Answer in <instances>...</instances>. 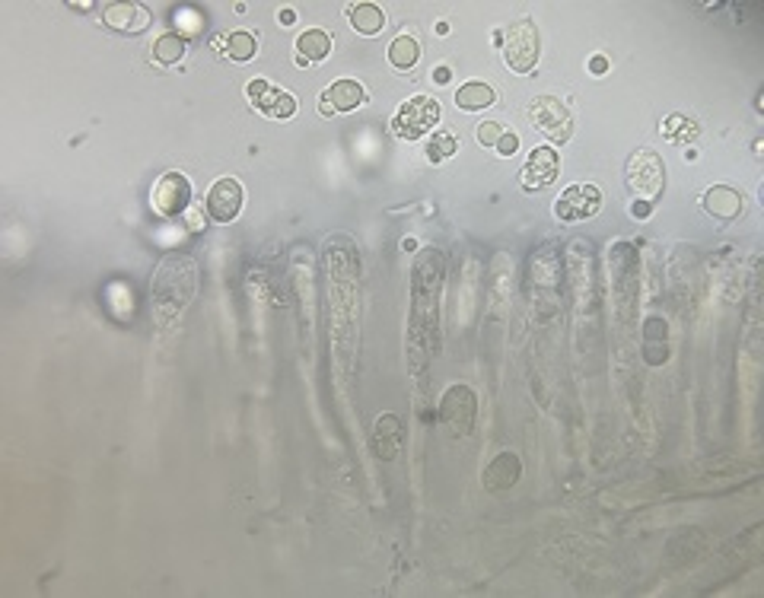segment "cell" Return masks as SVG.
Instances as JSON below:
<instances>
[{
  "instance_id": "6da1fadb",
  "label": "cell",
  "mask_w": 764,
  "mask_h": 598,
  "mask_svg": "<svg viewBox=\"0 0 764 598\" xmlns=\"http://www.w3.org/2000/svg\"><path fill=\"white\" fill-rule=\"evenodd\" d=\"M446 255L440 249H424L414 261L411 271V325H408V347L411 363L421 369L430 354L440 347V293H443Z\"/></svg>"
},
{
  "instance_id": "7a4b0ae2",
  "label": "cell",
  "mask_w": 764,
  "mask_h": 598,
  "mask_svg": "<svg viewBox=\"0 0 764 598\" xmlns=\"http://www.w3.org/2000/svg\"><path fill=\"white\" fill-rule=\"evenodd\" d=\"M198 293V265L195 258L185 252H169L153 271L150 280V299L153 315L163 328L176 325L179 315L191 306Z\"/></svg>"
},
{
  "instance_id": "3957f363",
  "label": "cell",
  "mask_w": 764,
  "mask_h": 598,
  "mask_svg": "<svg viewBox=\"0 0 764 598\" xmlns=\"http://www.w3.org/2000/svg\"><path fill=\"white\" fill-rule=\"evenodd\" d=\"M596 245L589 239H573L567 245V271H570V290H573V306L577 315L599 309V277H596Z\"/></svg>"
},
{
  "instance_id": "277c9868",
  "label": "cell",
  "mask_w": 764,
  "mask_h": 598,
  "mask_svg": "<svg viewBox=\"0 0 764 598\" xmlns=\"http://www.w3.org/2000/svg\"><path fill=\"white\" fill-rule=\"evenodd\" d=\"M624 185L637 201H656L666 188V163L656 150H634L624 163Z\"/></svg>"
},
{
  "instance_id": "5b68a950",
  "label": "cell",
  "mask_w": 764,
  "mask_h": 598,
  "mask_svg": "<svg viewBox=\"0 0 764 598\" xmlns=\"http://www.w3.org/2000/svg\"><path fill=\"white\" fill-rule=\"evenodd\" d=\"M538 55H542V39H538V29L529 16H519L503 32V61L513 70V74L526 77L535 70Z\"/></svg>"
},
{
  "instance_id": "8992f818",
  "label": "cell",
  "mask_w": 764,
  "mask_h": 598,
  "mask_svg": "<svg viewBox=\"0 0 764 598\" xmlns=\"http://www.w3.org/2000/svg\"><path fill=\"white\" fill-rule=\"evenodd\" d=\"M440 125V102L433 96H411L392 115V134L398 140H421Z\"/></svg>"
},
{
  "instance_id": "52a82bcc",
  "label": "cell",
  "mask_w": 764,
  "mask_h": 598,
  "mask_svg": "<svg viewBox=\"0 0 764 598\" xmlns=\"http://www.w3.org/2000/svg\"><path fill=\"white\" fill-rule=\"evenodd\" d=\"M475 417H478V395H475V389H468V385H462V382L449 385V389L443 392V398H440V424L449 430V436H453V439L472 436Z\"/></svg>"
},
{
  "instance_id": "ba28073f",
  "label": "cell",
  "mask_w": 764,
  "mask_h": 598,
  "mask_svg": "<svg viewBox=\"0 0 764 598\" xmlns=\"http://www.w3.org/2000/svg\"><path fill=\"white\" fill-rule=\"evenodd\" d=\"M609 271H612V293H615V309L621 319H628L634 303H637V252L631 242H615L609 255Z\"/></svg>"
},
{
  "instance_id": "9c48e42d",
  "label": "cell",
  "mask_w": 764,
  "mask_h": 598,
  "mask_svg": "<svg viewBox=\"0 0 764 598\" xmlns=\"http://www.w3.org/2000/svg\"><path fill=\"white\" fill-rule=\"evenodd\" d=\"M529 118H532V128L538 134H545V140L554 147H564L567 140L573 137V118H570L567 105L561 99L535 96L529 102Z\"/></svg>"
},
{
  "instance_id": "30bf717a",
  "label": "cell",
  "mask_w": 764,
  "mask_h": 598,
  "mask_svg": "<svg viewBox=\"0 0 764 598\" xmlns=\"http://www.w3.org/2000/svg\"><path fill=\"white\" fill-rule=\"evenodd\" d=\"M150 204L160 217L172 220L188 214V207L195 204V195H191V182L185 172H163L160 179L153 182L150 191Z\"/></svg>"
},
{
  "instance_id": "8fae6325",
  "label": "cell",
  "mask_w": 764,
  "mask_h": 598,
  "mask_svg": "<svg viewBox=\"0 0 764 598\" xmlns=\"http://www.w3.org/2000/svg\"><path fill=\"white\" fill-rule=\"evenodd\" d=\"M602 210V191L596 185H570L554 204V217L561 223H580Z\"/></svg>"
},
{
  "instance_id": "7c38bea8",
  "label": "cell",
  "mask_w": 764,
  "mask_h": 598,
  "mask_svg": "<svg viewBox=\"0 0 764 598\" xmlns=\"http://www.w3.org/2000/svg\"><path fill=\"white\" fill-rule=\"evenodd\" d=\"M325 268L335 284H354L360 274V255L351 236H328L325 239Z\"/></svg>"
},
{
  "instance_id": "4fadbf2b",
  "label": "cell",
  "mask_w": 764,
  "mask_h": 598,
  "mask_svg": "<svg viewBox=\"0 0 764 598\" xmlns=\"http://www.w3.org/2000/svg\"><path fill=\"white\" fill-rule=\"evenodd\" d=\"M561 175V156L554 147H535L523 169H519V185L526 191H542L548 185H554V179Z\"/></svg>"
},
{
  "instance_id": "5bb4252c",
  "label": "cell",
  "mask_w": 764,
  "mask_h": 598,
  "mask_svg": "<svg viewBox=\"0 0 764 598\" xmlns=\"http://www.w3.org/2000/svg\"><path fill=\"white\" fill-rule=\"evenodd\" d=\"M242 201H246V191H242L239 179H230L227 175V179H217L211 191H207L204 210L207 217H211V223H233L242 210Z\"/></svg>"
},
{
  "instance_id": "9a60e30c",
  "label": "cell",
  "mask_w": 764,
  "mask_h": 598,
  "mask_svg": "<svg viewBox=\"0 0 764 598\" xmlns=\"http://www.w3.org/2000/svg\"><path fill=\"white\" fill-rule=\"evenodd\" d=\"M246 96L258 112H265L274 121H290L297 115V99H293L287 90H277V86H271L268 80H252L246 86Z\"/></svg>"
},
{
  "instance_id": "2e32d148",
  "label": "cell",
  "mask_w": 764,
  "mask_h": 598,
  "mask_svg": "<svg viewBox=\"0 0 764 598\" xmlns=\"http://www.w3.org/2000/svg\"><path fill=\"white\" fill-rule=\"evenodd\" d=\"M529 271H532V287L538 293H548V296L558 293L561 280H564V265H561L558 245H542V249L532 255Z\"/></svg>"
},
{
  "instance_id": "e0dca14e",
  "label": "cell",
  "mask_w": 764,
  "mask_h": 598,
  "mask_svg": "<svg viewBox=\"0 0 764 598\" xmlns=\"http://www.w3.org/2000/svg\"><path fill=\"white\" fill-rule=\"evenodd\" d=\"M102 23L115 32L141 35L150 26V10L144 4H102Z\"/></svg>"
},
{
  "instance_id": "ac0fdd59",
  "label": "cell",
  "mask_w": 764,
  "mask_h": 598,
  "mask_svg": "<svg viewBox=\"0 0 764 598\" xmlns=\"http://www.w3.org/2000/svg\"><path fill=\"white\" fill-rule=\"evenodd\" d=\"M701 207H704L707 214L714 217V220H720V223H733V220H739V217H742V210H745V195H742V191H736V188H729V185H714V188H707V191H704Z\"/></svg>"
},
{
  "instance_id": "d6986e66",
  "label": "cell",
  "mask_w": 764,
  "mask_h": 598,
  "mask_svg": "<svg viewBox=\"0 0 764 598\" xmlns=\"http://www.w3.org/2000/svg\"><path fill=\"white\" fill-rule=\"evenodd\" d=\"M402 443H405L402 417H398V414H379L376 424H373V452H376V459L392 462L395 455L402 452Z\"/></svg>"
},
{
  "instance_id": "ffe728a7",
  "label": "cell",
  "mask_w": 764,
  "mask_h": 598,
  "mask_svg": "<svg viewBox=\"0 0 764 598\" xmlns=\"http://www.w3.org/2000/svg\"><path fill=\"white\" fill-rule=\"evenodd\" d=\"M519 478H523V462H519L516 452H500L497 459L484 468V490L500 494V490H510Z\"/></svg>"
},
{
  "instance_id": "44dd1931",
  "label": "cell",
  "mask_w": 764,
  "mask_h": 598,
  "mask_svg": "<svg viewBox=\"0 0 764 598\" xmlns=\"http://www.w3.org/2000/svg\"><path fill=\"white\" fill-rule=\"evenodd\" d=\"M644 360L650 366H663L669 360V325L659 315L644 322Z\"/></svg>"
},
{
  "instance_id": "7402d4cb",
  "label": "cell",
  "mask_w": 764,
  "mask_h": 598,
  "mask_svg": "<svg viewBox=\"0 0 764 598\" xmlns=\"http://www.w3.org/2000/svg\"><path fill=\"white\" fill-rule=\"evenodd\" d=\"M322 99L332 105L335 112H354L357 105L367 102V93H363V86L357 80H335L328 90L322 93Z\"/></svg>"
},
{
  "instance_id": "603a6c76",
  "label": "cell",
  "mask_w": 764,
  "mask_h": 598,
  "mask_svg": "<svg viewBox=\"0 0 764 598\" xmlns=\"http://www.w3.org/2000/svg\"><path fill=\"white\" fill-rule=\"evenodd\" d=\"M297 55L306 58L309 64L312 61H325L328 55H332V35H328L325 29H306L297 35Z\"/></svg>"
},
{
  "instance_id": "cb8c5ba5",
  "label": "cell",
  "mask_w": 764,
  "mask_h": 598,
  "mask_svg": "<svg viewBox=\"0 0 764 598\" xmlns=\"http://www.w3.org/2000/svg\"><path fill=\"white\" fill-rule=\"evenodd\" d=\"M456 105L462 112H481L488 109V105H494V90L481 80H468L456 90Z\"/></svg>"
},
{
  "instance_id": "d4e9b609",
  "label": "cell",
  "mask_w": 764,
  "mask_h": 598,
  "mask_svg": "<svg viewBox=\"0 0 764 598\" xmlns=\"http://www.w3.org/2000/svg\"><path fill=\"white\" fill-rule=\"evenodd\" d=\"M351 26H354L360 35H379L382 26H386V13H382L379 4H370V0H363V4H354V7H351Z\"/></svg>"
},
{
  "instance_id": "484cf974",
  "label": "cell",
  "mask_w": 764,
  "mask_h": 598,
  "mask_svg": "<svg viewBox=\"0 0 764 598\" xmlns=\"http://www.w3.org/2000/svg\"><path fill=\"white\" fill-rule=\"evenodd\" d=\"M418 58H421L418 39H414V35H408V32L395 35L392 45H389V64H392L395 70H411L414 64H418Z\"/></svg>"
},
{
  "instance_id": "4316f807",
  "label": "cell",
  "mask_w": 764,
  "mask_h": 598,
  "mask_svg": "<svg viewBox=\"0 0 764 598\" xmlns=\"http://www.w3.org/2000/svg\"><path fill=\"white\" fill-rule=\"evenodd\" d=\"M185 35L179 32H166L153 42V61L160 67H176L185 58Z\"/></svg>"
},
{
  "instance_id": "83f0119b",
  "label": "cell",
  "mask_w": 764,
  "mask_h": 598,
  "mask_svg": "<svg viewBox=\"0 0 764 598\" xmlns=\"http://www.w3.org/2000/svg\"><path fill=\"white\" fill-rule=\"evenodd\" d=\"M230 61H236V64H246V61H252L255 55H258V39L252 32H230L227 35V51H223Z\"/></svg>"
},
{
  "instance_id": "f1b7e54d",
  "label": "cell",
  "mask_w": 764,
  "mask_h": 598,
  "mask_svg": "<svg viewBox=\"0 0 764 598\" xmlns=\"http://www.w3.org/2000/svg\"><path fill=\"white\" fill-rule=\"evenodd\" d=\"M456 150H459V137L453 131H437V134H433V140H430V147H427V160L430 163H443Z\"/></svg>"
},
{
  "instance_id": "f546056e",
  "label": "cell",
  "mask_w": 764,
  "mask_h": 598,
  "mask_svg": "<svg viewBox=\"0 0 764 598\" xmlns=\"http://www.w3.org/2000/svg\"><path fill=\"white\" fill-rule=\"evenodd\" d=\"M475 137H478L481 147H497V140L503 137V128L497 125V121H481L478 131H475Z\"/></svg>"
},
{
  "instance_id": "4dcf8cb0",
  "label": "cell",
  "mask_w": 764,
  "mask_h": 598,
  "mask_svg": "<svg viewBox=\"0 0 764 598\" xmlns=\"http://www.w3.org/2000/svg\"><path fill=\"white\" fill-rule=\"evenodd\" d=\"M500 156H513L516 150H519V134H513V131H503V137L497 140V147H494Z\"/></svg>"
},
{
  "instance_id": "1f68e13d",
  "label": "cell",
  "mask_w": 764,
  "mask_h": 598,
  "mask_svg": "<svg viewBox=\"0 0 764 598\" xmlns=\"http://www.w3.org/2000/svg\"><path fill=\"white\" fill-rule=\"evenodd\" d=\"M207 220H211V217H207L204 210H198L195 204L188 207V230H195V233H198L201 226H207Z\"/></svg>"
},
{
  "instance_id": "d6a6232c",
  "label": "cell",
  "mask_w": 764,
  "mask_h": 598,
  "mask_svg": "<svg viewBox=\"0 0 764 598\" xmlns=\"http://www.w3.org/2000/svg\"><path fill=\"white\" fill-rule=\"evenodd\" d=\"M605 70H609V58H605V55H596L593 61H589V74H593V77H602Z\"/></svg>"
},
{
  "instance_id": "836d02e7",
  "label": "cell",
  "mask_w": 764,
  "mask_h": 598,
  "mask_svg": "<svg viewBox=\"0 0 764 598\" xmlns=\"http://www.w3.org/2000/svg\"><path fill=\"white\" fill-rule=\"evenodd\" d=\"M631 217L647 220V217H650V201H634V204H631Z\"/></svg>"
},
{
  "instance_id": "e575fe53",
  "label": "cell",
  "mask_w": 764,
  "mask_h": 598,
  "mask_svg": "<svg viewBox=\"0 0 764 598\" xmlns=\"http://www.w3.org/2000/svg\"><path fill=\"white\" fill-rule=\"evenodd\" d=\"M293 23H297V16H293V10H284V13H281V26H293Z\"/></svg>"
},
{
  "instance_id": "d590c367",
  "label": "cell",
  "mask_w": 764,
  "mask_h": 598,
  "mask_svg": "<svg viewBox=\"0 0 764 598\" xmlns=\"http://www.w3.org/2000/svg\"><path fill=\"white\" fill-rule=\"evenodd\" d=\"M319 112H322L325 118H332V115H335V109H332V105H328L325 99H319Z\"/></svg>"
},
{
  "instance_id": "8d00e7d4",
  "label": "cell",
  "mask_w": 764,
  "mask_h": 598,
  "mask_svg": "<svg viewBox=\"0 0 764 598\" xmlns=\"http://www.w3.org/2000/svg\"><path fill=\"white\" fill-rule=\"evenodd\" d=\"M449 77H453L449 74V67H437V83H449Z\"/></svg>"
}]
</instances>
